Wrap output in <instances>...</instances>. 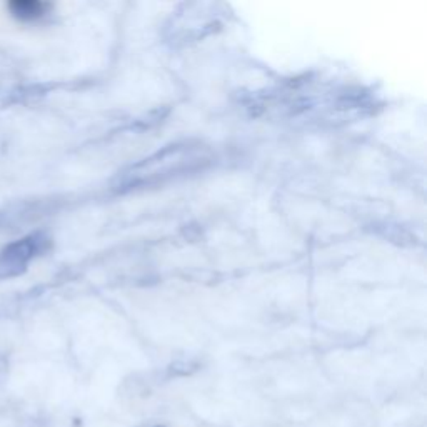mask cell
I'll use <instances>...</instances> for the list:
<instances>
[{
    "label": "cell",
    "mask_w": 427,
    "mask_h": 427,
    "mask_svg": "<svg viewBox=\"0 0 427 427\" xmlns=\"http://www.w3.org/2000/svg\"><path fill=\"white\" fill-rule=\"evenodd\" d=\"M41 239L37 236L25 237L14 242L0 252V276H14L27 266L30 259L41 249Z\"/></svg>",
    "instance_id": "cell-1"
},
{
    "label": "cell",
    "mask_w": 427,
    "mask_h": 427,
    "mask_svg": "<svg viewBox=\"0 0 427 427\" xmlns=\"http://www.w3.org/2000/svg\"><path fill=\"white\" fill-rule=\"evenodd\" d=\"M48 6L42 2H34V0H17V2L8 4V11L12 15L20 20H35L42 17L47 12Z\"/></svg>",
    "instance_id": "cell-2"
}]
</instances>
